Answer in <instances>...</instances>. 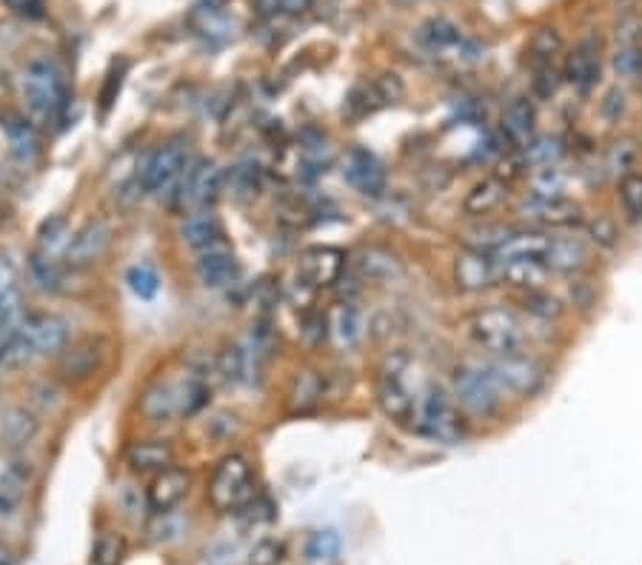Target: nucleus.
Instances as JSON below:
<instances>
[{"label": "nucleus", "instance_id": "37", "mask_svg": "<svg viewBox=\"0 0 642 565\" xmlns=\"http://www.w3.org/2000/svg\"><path fill=\"white\" fill-rule=\"evenodd\" d=\"M529 195L534 197H571L568 195V183H571V174L559 167H540L529 169Z\"/></svg>", "mask_w": 642, "mask_h": 565}, {"label": "nucleus", "instance_id": "57", "mask_svg": "<svg viewBox=\"0 0 642 565\" xmlns=\"http://www.w3.org/2000/svg\"><path fill=\"white\" fill-rule=\"evenodd\" d=\"M306 329H303V337H306V343L309 346H320V343H325V337H329V315H320V311H314V315L306 317Z\"/></svg>", "mask_w": 642, "mask_h": 565}, {"label": "nucleus", "instance_id": "51", "mask_svg": "<svg viewBox=\"0 0 642 565\" xmlns=\"http://www.w3.org/2000/svg\"><path fill=\"white\" fill-rule=\"evenodd\" d=\"M640 63H642V44H620L612 54V69L614 75L622 77V81H637L640 77Z\"/></svg>", "mask_w": 642, "mask_h": 565}, {"label": "nucleus", "instance_id": "30", "mask_svg": "<svg viewBox=\"0 0 642 565\" xmlns=\"http://www.w3.org/2000/svg\"><path fill=\"white\" fill-rule=\"evenodd\" d=\"M517 303H520L522 315L531 317V320H536V323H543V326L559 323L568 311V303L563 300L559 294H554L552 286L534 288V292H520Z\"/></svg>", "mask_w": 642, "mask_h": 565}, {"label": "nucleus", "instance_id": "29", "mask_svg": "<svg viewBox=\"0 0 642 565\" xmlns=\"http://www.w3.org/2000/svg\"><path fill=\"white\" fill-rule=\"evenodd\" d=\"M325 374L314 369H300L288 385V412L292 415H309L323 403Z\"/></svg>", "mask_w": 642, "mask_h": 565}, {"label": "nucleus", "instance_id": "50", "mask_svg": "<svg viewBox=\"0 0 642 565\" xmlns=\"http://www.w3.org/2000/svg\"><path fill=\"white\" fill-rule=\"evenodd\" d=\"M23 486L26 477L17 468H9L7 475H0V517H12L23 500Z\"/></svg>", "mask_w": 642, "mask_h": 565}, {"label": "nucleus", "instance_id": "34", "mask_svg": "<svg viewBox=\"0 0 642 565\" xmlns=\"http://www.w3.org/2000/svg\"><path fill=\"white\" fill-rule=\"evenodd\" d=\"M517 229L520 226L483 220V223H474V226L462 232V246H466V249L489 251V255H499V251H503V246L511 241Z\"/></svg>", "mask_w": 642, "mask_h": 565}, {"label": "nucleus", "instance_id": "33", "mask_svg": "<svg viewBox=\"0 0 642 565\" xmlns=\"http://www.w3.org/2000/svg\"><path fill=\"white\" fill-rule=\"evenodd\" d=\"M563 52H566V38H563V32H559V26H554V23L536 26V29L531 32L529 44H526V58H529L531 69L557 63V58Z\"/></svg>", "mask_w": 642, "mask_h": 565}, {"label": "nucleus", "instance_id": "56", "mask_svg": "<svg viewBox=\"0 0 642 565\" xmlns=\"http://www.w3.org/2000/svg\"><path fill=\"white\" fill-rule=\"evenodd\" d=\"M371 86H374V91H378L380 103H397V100L406 95V86H403L397 72H385V75H380Z\"/></svg>", "mask_w": 642, "mask_h": 565}, {"label": "nucleus", "instance_id": "20", "mask_svg": "<svg viewBox=\"0 0 642 565\" xmlns=\"http://www.w3.org/2000/svg\"><path fill=\"white\" fill-rule=\"evenodd\" d=\"M21 332L38 357L63 355V348L69 346V323L58 315H29L21 323Z\"/></svg>", "mask_w": 642, "mask_h": 565}, {"label": "nucleus", "instance_id": "3", "mask_svg": "<svg viewBox=\"0 0 642 565\" xmlns=\"http://www.w3.org/2000/svg\"><path fill=\"white\" fill-rule=\"evenodd\" d=\"M483 366L506 400H534L536 394L545 392L552 377L543 357H536L534 352L485 357Z\"/></svg>", "mask_w": 642, "mask_h": 565}, {"label": "nucleus", "instance_id": "21", "mask_svg": "<svg viewBox=\"0 0 642 565\" xmlns=\"http://www.w3.org/2000/svg\"><path fill=\"white\" fill-rule=\"evenodd\" d=\"M192 489V475L189 468L169 466L163 471L155 475V480L149 482V491H146V500H149V508L155 514H169L172 508L186 500Z\"/></svg>", "mask_w": 642, "mask_h": 565}, {"label": "nucleus", "instance_id": "13", "mask_svg": "<svg viewBox=\"0 0 642 565\" xmlns=\"http://www.w3.org/2000/svg\"><path fill=\"white\" fill-rule=\"evenodd\" d=\"M452 278L460 292H469V294L492 292V288L499 286L497 255L466 249V246H462V249L457 251V257H454Z\"/></svg>", "mask_w": 642, "mask_h": 565}, {"label": "nucleus", "instance_id": "35", "mask_svg": "<svg viewBox=\"0 0 642 565\" xmlns=\"http://www.w3.org/2000/svg\"><path fill=\"white\" fill-rule=\"evenodd\" d=\"M582 234H585V243L600 251L620 249V243H622L620 223H617V218H612V214H605V211H600V214H589L585 223H582Z\"/></svg>", "mask_w": 642, "mask_h": 565}, {"label": "nucleus", "instance_id": "43", "mask_svg": "<svg viewBox=\"0 0 642 565\" xmlns=\"http://www.w3.org/2000/svg\"><path fill=\"white\" fill-rule=\"evenodd\" d=\"M566 84V77H563V66L559 63H548V66H536L531 69V98L545 103V100L557 98L559 86Z\"/></svg>", "mask_w": 642, "mask_h": 565}, {"label": "nucleus", "instance_id": "26", "mask_svg": "<svg viewBox=\"0 0 642 565\" xmlns=\"http://www.w3.org/2000/svg\"><path fill=\"white\" fill-rule=\"evenodd\" d=\"M195 274L197 283L203 288H226L240 280V260L226 246L223 249L203 251L200 260L195 263Z\"/></svg>", "mask_w": 642, "mask_h": 565}, {"label": "nucleus", "instance_id": "4", "mask_svg": "<svg viewBox=\"0 0 642 565\" xmlns=\"http://www.w3.org/2000/svg\"><path fill=\"white\" fill-rule=\"evenodd\" d=\"M452 397L462 415L477 422L497 420L506 406V397L499 394L483 363H462L452 371Z\"/></svg>", "mask_w": 642, "mask_h": 565}, {"label": "nucleus", "instance_id": "23", "mask_svg": "<svg viewBox=\"0 0 642 565\" xmlns=\"http://www.w3.org/2000/svg\"><path fill=\"white\" fill-rule=\"evenodd\" d=\"M499 260V286H508L514 292H534L552 283L548 266L529 257H497Z\"/></svg>", "mask_w": 642, "mask_h": 565}, {"label": "nucleus", "instance_id": "7", "mask_svg": "<svg viewBox=\"0 0 642 565\" xmlns=\"http://www.w3.org/2000/svg\"><path fill=\"white\" fill-rule=\"evenodd\" d=\"M415 44L434 58H454L460 63H480L485 58V46L469 38L452 17H425L415 29Z\"/></svg>", "mask_w": 642, "mask_h": 565}, {"label": "nucleus", "instance_id": "55", "mask_svg": "<svg viewBox=\"0 0 642 565\" xmlns=\"http://www.w3.org/2000/svg\"><path fill=\"white\" fill-rule=\"evenodd\" d=\"M38 237H40V246H44L46 255H52L54 246H63V241L69 237L66 218H61V214H58V218L46 220L44 226H40Z\"/></svg>", "mask_w": 642, "mask_h": 565}, {"label": "nucleus", "instance_id": "16", "mask_svg": "<svg viewBox=\"0 0 642 565\" xmlns=\"http://www.w3.org/2000/svg\"><path fill=\"white\" fill-rule=\"evenodd\" d=\"M343 181L355 188L357 195L380 197L385 192V169L374 151L351 146L343 158Z\"/></svg>", "mask_w": 642, "mask_h": 565}, {"label": "nucleus", "instance_id": "1", "mask_svg": "<svg viewBox=\"0 0 642 565\" xmlns=\"http://www.w3.org/2000/svg\"><path fill=\"white\" fill-rule=\"evenodd\" d=\"M534 323L536 320L514 306H483L466 317L462 332L471 346L480 348L485 357H503L531 352L536 340Z\"/></svg>", "mask_w": 642, "mask_h": 565}, {"label": "nucleus", "instance_id": "32", "mask_svg": "<svg viewBox=\"0 0 642 565\" xmlns=\"http://www.w3.org/2000/svg\"><path fill=\"white\" fill-rule=\"evenodd\" d=\"M38 438V417L29 408L12 406L0 417V443L7 449H26Z\"/></svg>", "mask_w": 642, "mask_h": 565}, {"label": "nucleus", "instance_id": "48", "mask_svg": "<svg viewBox=\"0 0 642 565\" xmlns=\"http://www.w3.org/2000/svg\"><path fill=\"white\" fill-rule=\"evenodd\" d=\"M600 118H603L608 126H617V123L626 121V114H628V91L622 89L620 84H614L608 86V89L600 95Z\"/></svg>", "mask_w": 642, "mask_h": 565}, {"label": "nucleus", "instance_id": "36", "mask_svg": "<svg viewBox=\"0 0 642 565\" xmlns=\"http://www.w3.org/2000/svg\"><path fill=\"white\" fill-rule=\"evenodd\" d=\"M640 155H642V146L637 144L634 137H617V140H612L608 149H605V158H603L605 172L620 181V177H626V174L637 172Z\"/></svg>", "mask_w": 642, "mask_h": 565}, {"label": "nucleus", "instance_id": "22", "mask_svg": "<svg viewBox=\"0 0 642 565\" xmlns=\"http://www.w3.org/2000/svg\"><path fill=\"white\" fill-rule=\"evenodd\" d=\"M109 243H112V226H109L107 220H91L75 237H69L66 263L72 269H86V266H91L95 260L103 257Z\"/></svg>", "mask_w": 642, "mask_h": 565}, {"label": "nucleus", "instance_id": "63", "mask_svg": "<svg viewBox=\"0 0 642 565\" xmlns=\"http://www.w3.org/2000/svg\"><path fill=\"white\" fill-rule=\"evenodd\" d=\"M397 3H417V0H397Z\"/></svg>", "mask_w": 642, "mask_h": 565}, {"label": "nucleus", "instance_id": "49", "mask_svg": "<svg viewBox=\"0 0 642 565\" xmlns=\"http://www.w3.org/2000/svg\"><path fill=\"white\" fill-rule=\"evenodd\" d=\"M309 563H332L337 554H341V537L334 531H314V535L306 540V549H303Z\"/></svg>", "mask_w": 642, "mask_h": 565}, {"label": "nucleus", "instance_id": "60", "mask_svg": "<svg viewBox=\"0 0 642 565\" xmlns=\"http://www.w3.org/2000/svg\"><path fill=\"white\" fill-rule=\"evenodd\" d=\"M17 286V272L9 257H0V294Z\"/></svg>", "mask_w": 642, "mask_h": 565}, {"label": "nucleus", "instance_id": "41", "mask_svg": "<svg viewBox=\"0 0 642 565\" xmlns=\"http://www.w3.org/2000/svg\"><path fill=\"white\" fill-rule=\"evenodd\" d=\"M29 278L32 283H35V288H40V292L46 294H54L61 292L63 288V274L61 269H58V263H54L52 255H46V251H35V255H29Z\"/></svg>", "mask_w": 642, "mask_h": 565}, {"label": "nucleus", "instance_id": "64", "mask_svg": "<svg viewBox=\"0 0 642 565\" xmlns=\"http://www.w3.org/2000/svg\"><path fill=\"white\" fill-rule=\"evenodd\" d=\"M640 44H642V23H640Z\"/></svg>", "mask_w": 642, "mask_h": 565}, {"label": "nucleus", "instance_id": "39", "mask_svg": "<svg viewBox=\"0 0 642 565\" xmlns=\"http://www.w3.org/2000/svg\"><path fill=\"white\" fill-rule=\"evenodd\" d=\"M566 155H568L566 140L557 135H536L534 144L522 151V158H526V167L529 169L559 167V163L566 160Z\"/></svg>", "mask_w": 642, "mask_h": 565}, {"label": "nucleus", "instance_id": "18", "mask_svg": "<svg viewBox=\"0 0 642 565\" xmlns=\"http://www.w3.org/2000/svg\"><path fill=\"white\" fill-rule=\"evenodd\" d=\"M508 195H511V183L506 177H499L497 172L483 174L480 181L471 183L466 197H462V214L471 220H485L506 206Z\"/></svg>", "mask_w": 642, "mask_h": 565}, {"label": "nucleus", "instance_id": "5", "mask_svg": "<svg viewBox=\"0 0 642 565\" xmlns=\"http://www.w3.org/2000/svg\"><path fill=\"white\" fill-rule=\"evenodd\" d=\"M411 357L406 352H388L378 371V406L394 426L411 429L417 415V397L408 385Z\"/></svg>", "mask_w": 642, "mask_h": 565}, {"label": "nucleus", "instance_id": "59", "mask_svg": "<svg viewBox=\"0 0 642 565\" xmlns=\"http://www.w3.org/2000/svg\"><path fill=\"white\" fill-rule=\"evenodd\" d=\"M123 72H126V63H123L121 72H118V63H114V69L109 72L107 89H103V95H100V100H103V109H109V106L114 103V98H118V91H121V84H123Z\"/></svg>", "mask_w": 642, "mask_h": 565}, {"label": "nucleus", "instance_id": "9", "mask_svg": "<svg viewBox=\"0 0 642 565\" xmlns=\"http://www.w3.org/2000/svg\"><path fill=\"white\" fill-rule=\"evenodd\" d=\"M603 54L605 44L597 32H589L582 35L568 54H563V77L566 84L580 95V98H591L597 91L600 81H603Z\"/></svg>", "mask_w": 642, "mask_h": 565}, {"label": "nucleus", "instance_id": "44", "mask_svg": "<svg viewBox=\"0 0 642 565\" xmlns=\"http://www.w3.org/2000/svg\"><path fill=\"white\" fill-rule=\"evenodd\" d=\"M218 374L232 385H240L249 380V352L240 346H229L218 357Z\"/></svg>", "mask_w": 642, "mask_h": 565}, {"label": "nucleus", "instance_id": "31", "mask_svg": "<svg viewBox=\"0 0 642 565\" xmlns=\"http://www.w3.org/2000/svg\"><path fill=\"white\" fill-rule=\"evenodd\" d=\"M174 452L166 440H140L126 452V466L135 471V475H158L163 468L172 466Z\"/></svg>", "mask_w": 642, "mask_h": 565}, {"label": "nucleus", "instance_id": "28", "mask_svg": "<svg viewBox=\"0 0 642 565\" xmlns=\"http://www.w3.org/2000/svg\"><path fill=\"white\" fill-rule=\"evenodd\" d=\"M0 132L7 137L9 155L21 163V167H32L40 155V137L38 128L32 126V121L26 118H17V114H9L0 121Z\"/></svg>", "mask_w": 642, "mask_h": 565}, {"label": "nucleus", "instance_id": "62", "mask_svg": "<svg viewBox=\"0 0 642 565\" xmlns=\"http://www.w3.org/2000/svg\"><path fill=\"white\" fill-rule=\"evenodd\" d=\"M0 565H17L15 557H12V551H9L3 543H0Z\"/></svg>", "mask_w": 642, "mask_h": 565}, {"label": "nucleus", "instance_id": "45", "mask_svg": "<svg viewBox=\"0 0 642 565\" xmlns=\"http://www.w3.org/2000/svg\"><path fill=\"white\" fill-rule=\"evenodd\" d=\"M209 394H212V389L206 385L203 377H189V380L183 383L181 392H177V412H181L183 417H192L197 415V412H203L206 403H209Z\"/></svg>", "mask_w": 642, "mask_h": 565}, {"label": "nucleus", "instance_id": "61", "mask_svg": "<svg viewBox=\"0 0 642 565\" xmlns=\"http://www.w3.org/2000/svg\"><path fill=\"white\" fill-rule=\"evenodd\" d=\"M232 183H235V188L237 192H243V195H255L257 181H255V174L246 172V169H232Z\"/></svg>", "mask_w": 642, "mask_h": 565}, {"label": "nucleus", "instance_id": "15", "mask_svg": "<svg viewBox=\"0 0 642 565\" xmlns=\"http://www.w3.org/2000/svg\"><path fill=\"white\" fill-rule=\"evenodd\" d=\"M343 272H346V251L337 249V246H311L297 260V274L314 292L341 283Z\"/></svg>", "mask_w": 642, "mask_h": 565}, {"label": "nucleus", "instance_id": "12", "mask_svg": "<svg viewBox=\"0 0 642 565\" xmlns=\"http://www.w3.org/2000/svg\"><path fill=\"white\" fill-rule=\"evenodd\" d=\"M181 204L195 211L212 209L226 192V172L214 163V160H197L192 163L181 177Z\"/></svg>", "mask_w": 642, "mask_h": 565}, {"label": "nucleus", "instance_id": "24", "mask_svg": "<svg viewBox=\"0 0 642 565\" xmlns=\"http://www.w3.org/2000/svg\"><path fill=\"white\" fill-rule=\"evenodd\" d=\"M355 272L360 283H371V286H392L397 280H403L406 269H403V260L392 251L378 249H363L355 260Z\"/></svg>", "mask_w": 642, "mask_h": 565}, {"label": "nucleus", "instance_id": "58", "mask_svg": "<svg viewBox=\"0 0 642 565\" xmlns=\"http://www.w3.org/2000/svg\"><path fill=\"white\" fill-rule=\"evenodd\" d=\"M7 7L21 17H29V21H38L46 15L44 0H7Z\"/></svg>", "mask_w": 642, "mask_h": 565}, {"label": "nucleus", "instance_id": "27", "mask_svg": "<svg viewBox=\"0 0 642 565\" xmlns=\"http://www.w3.org/2000/svg\"><path fill=\"white\" fill-rule=\"evenodd\" d=\"M181 241L195 251H212L223 249L226 246V229L218 220V214L212 211H197L192 218H186V223L181 226Z\"/></svg>", "mask_w": 642, "mask_h": 565}, {"label": "nucleus", "instance_id": "10", "mask_svg": "<svg viewBox=\"0 0 642 565\" xmlns=\"http://www.w3.org/2000/svg\"><path fill=\"white\" fill-rule=\"evenodd\" d=\"M517 214L526 226L543 229V232H568V229H582L585 223V209L575 197H534L526 195L517 206Z\"/></svg>", "mask_w": 642, "mask_h": 565}, {"label": "nucleus", "instance_id": "46", "mask_svg": "<svg viewBox=\"0 0 642 565\" xmlns=\"http://www.w3.org/2000/svg\"><path fill=\"white\" fill-rule=\"evenodd\" d=\"M126 551V540L118 531H103L91 549V565H123Z\"/></svg>", "mask_w": 642, "mask_h": 565}, {"label": "nucleus", "instance_id": "11", "mask_svg": "<svg viewBox=\"0 0 642 565\" xmlns=\"http://www.w3.org/2000/svg\"><path fill=\"white\" fill-rule=\"evenodd\" d=\"M186 169H189L186 167V146H160L137 169V186L144 188V195H166L169 188L181 181Z\"/></svg>", "mask_w": 642, "mask_h": 565}, {"label": "nucleus", "instance_id": "40", "mask_svg": "<svg viewBox=\"0 0 642 565\" xmlns=\"http://www.w3.org/2000/svg\"><path fill=\"white\" fill-rule=\"evenodd\" d=\"M617 206L628 223H642V172L626 174L617 181Z\"/></svg>", "mask_w": 642, "mask_h": 565}, {"label": "nucleus", "instance_id": "38", "mask_svg": "<svg viewBox=\"0 0 642 565\" xmlns=\"http://www.w3.org/2000/svg\"><path fill=\"white\" fill-rule=\"evenodd\" d=\"M140 415L149 422H169L177 412V392L172 385H151L149 392L140 397Z\"/></svg>", "mask_w": 642, "mask_h": 565}, {"label": "nucleus", "instance_id": "25", "mask_svg": "<svg viewBox=\"0 0 642 565\" xmlns=\"http://www.w3.org/2000/svg\"><path fill=\"white\" fill-rule=\"evenodd\" d=\"M329 315V337L334 340V346L343 348V352H351L363 343L366 337V317L363 311L357 309L351 300L334 303L332 309L325 311Z\"/></svg>", "mask_w": 642, "mask_h": 565}, {"label": "nucleus", "instance_id": "2", "mask_svg": "<svg viewBox=\"0 0 642 565\" xmlns=\"http://www.w3.org/2000/svg\"><path fill=\"white\" fill-rule=\"evenodd\" d=\"M411 431L440 445H457L469 438V417L462 415L457 400L440 383H425L417 397V415Z\"/></svg>", "mask_w": 642, "mask_h": 565}, {"label": "nucleus", "instance_id": "42", "mask_svg": "<svg viewBox=\"0 0 642 565\" xmlns=\"http://www.w3.org/2000/svg\"><path fill=\"white\" fill-rule=\"evenodd\" d=\"M35 348L29 346V340L26 334L17 329L9 337L0 340V371H12V369H23L26 363L35 360Z\"/></svg>", "mask_w": 642, "mask_h": 565}, {"label": "nucleus", "instance_id": "17", "mask_svg": "<svg viewBox=\"0 0 642 565\" xmlns=\"http://www.w3.org/2000/svg\"><path fill=\"white\" fill-rule=\"evenodd\" d=\"M103 360H107V343L100 337H86L72 348H63L58 374L66 383H86L103 366Z\"/></svg>", "mask_w": 642, "mask_h": 565}, {"label": "nucleus", "instance_id": "8", "mask_svg": "<svg viewBox=\"0 0 642 565\" xmlns=\"http://www.w3.org/2000/svg\"><path fill=\"white\" fill-rule=\"evenodd\" d=\"M23 100L38 123H52L66 106V86L52 61H32L23 72Z\"/></svg>", "mask_w": 642, "mask_h": 565}, {"label": "nucleus", "instance_id": "54", "mask_svg": "<svg viewBox=\"0 0 642 565\" xmlns=\"http://www.w3.org/2000/svg\"><path fill=\"white\" fill-rule=\"evenodd\" d=\"M378 106H380V98H378V91H374V86H357L346 100V109L351 118H363V114L374 112Z\"/></svg>", "mask_w": 642, "mask_h": 565}, {"label": "nucleus", "instance_id": "6", "mask_svg": "<svg viewBox=\"0 0 642 565\" xmlns=\"http://www.w3.org/2000/svg\"><path fill=\"white\" fill-rule=\"evenodd\" d=\"M206 500L218 514H237L243 505L255 500V477L243 454H226L214 466Z\"/></svg>", "mask_w": 642, "mask_h": 565}, {"label": "nucleus", "instance_id": "53", "mask_svg": "<svg viewBox=\"0 0 642 565\" xmlns=\"http://www.w3.org/2000/svg\"><path fill=\"white\" fill-rule=\"evenodd\" d=\"M288 549L283 540L277 537H263V540H257L249 551V565H283L286 560Z\"/></svg>", "mask_w": 642, "mask_h": 565}, {"label": "nucleus", "instance_id": "52", "mask_svg": "<svg viewBox=\"0 0 642 565\" xmlns=\"http://www.w3.org/2000/svg\"><path fill=\"white\" fill-rule=\"evenodd\" d=\"M126 283H128V288H132V294H135V297H140V300H151V297L160 292L158 272H155V269L146 263L132 266V269L126 272Z\"/></svg>", "mask_w": 642, "mask_h": 565}, {"label": "nucleus", "instance_id": "47", "mask_svg": "<svg viewBox=\"0 0 642 565\" xmlns=\"http://www.w3.org/2000/svg\"><path fill=\"white\" fill-rule=\"evenodd\" d=\"M23 320H26V317H23L21 288L15 286L0 294V340L9 337L12 332H17Z\"/></svg>", "mask_w": 642, "mask_h": 565}, {"label": "nucleus", "instance_id": "14", "mask_svg": "<svg viewBox=\"0 0 642 565\" xmlns=\"http://www.w3.org/2000/svg\"><path fill=\"white\" fill-rule=\"evenodd\" d=\"M536 126H540V114H536V100L531 95L511 98L499 114V137L508 151L529 149L536 140Z\"/></svg>", "mask_w": 642, "mask_h": 565}, {"label": "nucleus", "instance_id": "19", "mask_svg": "<svg viewBox=\"0 0 642 565\" xmlns=\"http://www.w3.org/2000/svg\"><path fill=\"white\" fill-rule=\"evenodd\" d=\"M545 266L552 274H563V278H580L591 266V249L582 237H571V234H554L548 241V251H545Z\"/></svg>", "mask_w": 642, "mask_h": 565}]
</instances>
